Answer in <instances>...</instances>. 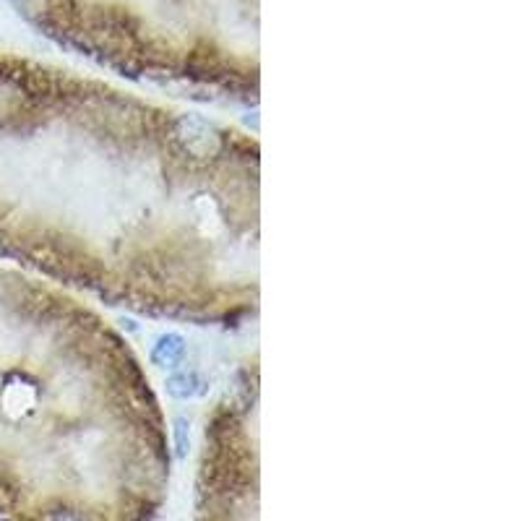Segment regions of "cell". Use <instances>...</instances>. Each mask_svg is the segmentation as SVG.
I'll return each mask as SVG.
<instances>
[{"label":"cell","instance_id":"cell-1","mask_svg":"<svg viewBox=\"0 0 521 521\" xmlns=\"http://www.w3.org/2000/svg\"><path fill=\"white\" fill-rule=\"evenodd\" d=\"M251 133L0 55V258L141 316L258 310Z\"/></svg>","mask_w":521,"mask_h":521},{"label":"cell","instance_id":"cell-2","mask_svg":"<svg viewBox=\"0 0 521 521\" xmlns=\"http://www.w3.org/2000/svg\"><path fill=\"white\" fill-rule=\"evenodd\" d=\"M167 485L165 412L131 342L0 266V521H152Z\"/></svg>","mask_w":521,"mask_h":521},{"label":"cell","instance_id":"cell-3","mask_svg":"<svg viewBox=\"0 0 521 521\" xmlns=\"http://www.w3.org/2000/svg\"><path fill=\"white\" fill-rule=\"evenodd\" d=\"M47 40L128 79L258 99V0H8Z\"/></svg>","mask_w":521,"mask_h":521},{"label":"cell","instance_id":"cell-4","mask_svg":"<svg viewBox=\"0 0 521 521\" xmlns=\"http://www.w3.org/2000/svg\"><path fill=\"white\" fill-rule=\"evenodd\" d=\"M196 521H258V357L245 360L209 417Z\"/></svg>","mask_w":521,"mask_h":521},{"label":"cell","instance_id":"cell-5","mask_svg":"<svg viewBox=\"0 0 521 521\" xmlns=\"http://www.w3.org/2000/svg\"><path fill=\"white\" fill-rule=\"evenodd\" d=\"M183 355H185V339L180 337V334H165V337L154 344L152 360L157 365H162V368H167V365L175 368V365H180Z\"/></svg>","mask_w":521,"mask_h":521}]
</instances>
